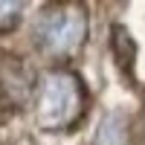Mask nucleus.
I'll list each match as a JSON object with an SVG mask.
<instances>
[{"label": "nucleus", "instance_id": "obj_1", "mask_svg": "<svg viewBox=\"0 0 145 145\" xmlns=\"http://www.w3.org/2000/svg\"><path fill=\"white\" fill-rule=\"evenodd\" d=\"M32 90V72L20 58L0 52V110H12L26 102Z\"/></svg>", "mask_w": 145, "mask_h": 145}]
</instances>
